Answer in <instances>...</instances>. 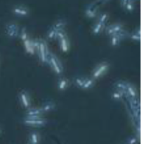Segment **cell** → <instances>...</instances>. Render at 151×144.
<instances>
[{"label":"cell","instance_id":"obj_1","mask_svg":"<svg viewBox=\"0 0 151 144\" xmlns=\"http://www.w3.org/2000/svg\"><path fill=\"white\" fill-rule=\"evenodd\" d=\"M33 44L40 61L42 63H48V56L50 52L47 43L42 39H35L33 40Z\"/></svg>","mask_w":151,"mask_h":144},{"label":"cell","instance_id":"obj_2","mask_svg":"<svg viewBox=\"0 0 151 144\" xmlns=\"http://www.w3.org/2000/svg\"><path fill=\"white\" fill-rule=\"evenodd\" d=\"M48 64L51 66L54 72L57 75H61L63 72V67L59 62L58 59L53 54H49L48 56Z\"/></svg>","mask_w":151,"mask_h":144},{"label":"cell","instance_id":"obj_3","mask_svg":"<svg viewBox=\"0 0 151 144\" xmlns=\"http://www.w3.org/2000/svg\"><path fill=\"white\" fill-rule=\"evenodd\" d=\"M109 67H110V65H109V64L108 63V62H103V63L99 64L98 66L94 69V70L92 72V75H91V78H92L94 81L98 79L100 77L103 76L104 74H106V72L109 70Z\"/></svg>","mask_w":151,"mask_h":144},{"label":"cell","instance_id":"obj_4","mask_svg":"<svg viewBox=\"0 0 151 144\" xmlns=\"http://www.w3.org/2000/svg\"><path fill=\"white\" fill-rule=\"evenodd\" d=\"M98 5L97 3L93 2L88 4L85 10V15L88 19H94L98 15Z\"/></svg>","mask_w":151,"mask_h":144},{"label":"cell","instance_id":"obj_5","mask_svg":"<svg viewBox=\"0 0 151 144\" xmlns=\"http://www.w3.org/2000/svg\"><path fill=\"white\" fill-rule=\"evenodd\" d=\"M6 33L10 38H16L19 33V27L14 23L8 24L6 26Z\"/></svg>","mask_w":151,"mask_h":144},{"label":"cell","instance_id":"obj_6","mask_svg":"<svg viewBox=\"0 0 151 144\" xmlns=\"http://www.w3.org/2000/svg\"><path fill=\"white\" fill-rule=\"evenodd\" d=\"M123 30H124L123 25H121V24L116 23L108 27L106 30V32L108 35L111 36V35L119 33L122 32V31Z\"/></svg>","mask_w":151,"mask_h":144},{"label":"cell","instance_id":"obj_7","mask_svg":"<svg viewBox=\"0 0 151 144\" xmlns=\"http://www.w3.org/2000/svg\"><path fill=\"white\" fill-rule=\"evenodd\" d=\"M19 98H20V101L24 107L27 108V109L29 108V106H30V100H29V97L27 92L25 91V90H22L19 93Z\"/></svg>","mask_w":151,"mask_h":144},{"label":"cell","instance_id":"obj_8","mask_svg":"<svg viewBox=\"0 0 151 144\" xmlns=\"http://www.w3.org/2000/svg\"><path fill=\"white\" fill-rule=\"evenodd\" d=\"M24 123L28 125L42 126L45 124V121L39 118V117H27V119L25 120Z\"/></svg>","mask_w":151,"mask_h":144},{"label":"cell","instance_id":"obj_9","mask_svg":"<svg viewBox=\"0 0 151 144\" xmlns=\"http://www.w3.org/2000/svg\"><path fill=\"white\" fill-rule=\"evenodd\" d=\"M125 94H126L128 97L131 98V99H137V93L136 89L134 86L131 84L127 83L126 87L125 90Z\"/></svg>","mask_w":151,"mask_h":144},{"label":"cell","instance_id":"obj_10","mask_svg":"<svg viewBox=\"0 0 151 144\" xmlns=\"http://www.w3.org/2000/svg\"><path fill=\"white\" fill-rule=\"evenodd\" d=\"M13 13L15 15H17L19 16H27L29 14V10L26 7L19 5L13 7Z\"/></svg>","mask_w":151,"mask_h":144},{"label":"cell","instance_id":"obj_11","mask_svg":"<svg viewBox=\"0 0 151 144\" xmlns=\"http://www.w3.org/2000/svg\"><path fill=\"white\" fill-rule=\"evenodd\" d=\"M24 45L25 50L29 55H34L35 53V49L34 47L33 40H31L29 38H27V40L23 41Z\"/></svg>","mask_w":151,"mask_h":144},{"label":"cell","instance_id":"obj_12","mask_svg":"<svg viewBox=\"0 0 151 144\" xmlns=\"http://www.w3.org/2000/svg\"><path fill=\"white\" fill-rule=\"evenodd\" d=\"M60 49H61L62 52L63 53H67L69 50V39L67 38V35L63 37V38L60 39Z\"/></svg>","mask_w":151,"mask_h":144},{"label":"cell","instance_id":"obj_13","mask_svg":"<svg viewBox=\"0 0 151 144\" xmlns=\"http://www.w3.org/2000/svg\"><path fill=\"white\" fill-rule=\"evenodd\" d=\"M43 113L41 108H30L27 112V117H39Z\"/></svg>","mask_w":151,"mask_h":144},{"label":"cell","instance_id":"obj_14","mask_svg":"<svg viewBox=\"0 0 151 144\" xmlns=\"http://www.w3.org/2000/svg\"><path fill=\"white\" fill-rule=\"evenodd\" d=\"M55 103L54 102L51 101H47L44 102V103H43L41 109L43 112H47L50 110H52L55 108Z\"/></svg>","mask_w":151,"mask_h":144},{"label":"cell","instance_id":"obj_15","mask_svg":"<svg viewBox=\"0 0 151 144\" xmlns=\"http://www.w3.org/2000/svg\"><path fill=\"white\" fill-rule=\"evenodd\" d=\"M105 26H106V25H103V24H102V23H100V22H96V24L94 25V27H93V30H92L93 34L95 35H100V34L101 33L103 30H104Z\"/></svg>","mask_w":151,"mask_h":144},{"label":"cell","instance_id":"obj_16","mask_svg":"<svg viewBox=\"0 0 151 144\" xmlns=\"http://www.w3.org/2000/svg\"><path fill=\"white\" fill-rule=\"evenodd\" d=\"M94 80L92 78H86L83 85L81 89H83V90H89V89H91L94 86Z\"/></svg>","mask_w":151,"mask_h":144},{"label":"cell","instance_id":"obj_17","mask_svg":"<svg viewBox=\"0 0 151 144\" xmlns=\"http://www.w3.org/2000/svg\"><path fill=\"white\" fill-rule=\"evenodd\" d=\"M69 86V82H68V80L65 78H61L58 81V87L59 90L60 91H63V90H66V88Z\"/></svg>","mask_w":151,"mask_h":144},{"label":"cell","instance_id":"obj_18","mask_svg":"<svg viewBox=\"0 0 151 144\" xmlns=\"http://www.w3.org/2000/svg\"><path fill=\"white\" fill-rule=\"evenodd\" d=\"M124 96H125V92L122 91V90H116L114 91L113 93H112L111 97L114 100L119 101L123 98Z\"/></svg>","mask_w":151,"mask_h":144},{"label":"cell","instance_id":"obj_19","mask_svg":"<svg viewBox=\"0 0 151 144\" xmlns=\"http://www.w3.org/2000/svg\"><path fill=\"white\" fill-rule=\"evenodd\" d=\"M57 30H55L53 27H52L49 30L48 32H47V39L50 40V41L56 39V38H57Z\"/></svg>","mask_w":151,"mask_h":144},{"label":"cell","instance_id":"obj_20","mask_svg":"<svg viewBox=\"0 0 151 144\" xmlns=\"http://www.w3.org/2000/svg\"><path fill=\"white\" fill-rule=\"evenodd\" d=\"M109 16L108 13H100V14L97 15V22H100V23L106 25V24L107 23L108 20H109Z\"/></svg>","mask_w":151,"mask_h":144},{"label":"cell","instance_id":"obj_21","mask_svg":"<svg viewBox=\"0 0 151 144\" xmlns=\"http://www.w3.org/2000/svg\"><path fill=\"white\" fill-rule=\"evenodd\" d=\"M120 37L119 36L118 34H115L111 36V44L112 47H117L119 44H120L121 41Z\"/></svg>","mask_w":151,"mask_h":144},{"label":"cell","instance_id":"obj_22","mask_svg":"<svg viewBox=\"0 0 151 144\" xmlns=\"http://www.w3.org/2000/svg\"><path fill=\"white\" fill-rule=\"evenodd\" d=\"M66 26V22L64 20H62V19H60V20L57 21L54 25H52L53 27L55 28L57 30H63V28Z\"/></svg>","mask_w":151,"mask_h":144},{"label":"cell","instance_id":"obj_23","mask_svg":"<svg viewBox=\"0 0 151 144\" xmlns=\"http://www.w3.org/2000/svg\"><path fill=\"white\" fill-rule=\"evenodd\" d=\"M127 82L123 81H119L115 84V87H116V90H122V91L125 92V87H126Z\"/></svg>","mask_w":151,"mask_h":144},{"label":"cell","instance_id":"obj_24","mask_svg":"<svg viewBox=\"0 0 151 144\" xmlns=\"http://www.w3.org/2000/svg\"><path fill=\"white\" fill-rule=\"evenodd\" d=\"M85 78L83 77H76L74 80V82H75V86H77L79 88H82L83 85L84 81H85Z\"/></svg>","mask_w":151,"mask_h":144},{"label":"cell","instance_id":"obj_25","mask_svg":"<svg viewBox=\"0 0 151 144\" xmlns=\"http://www.w3.org/2000/svg\"><path fill=\"white\" fill-rule=\"evenodd\" d=\"M19 36H20V38L22 40V41H25L27 38H29V36H28L27 31V29L25 27H23L21 29V30L19 31Z\"/></svg>","mask_w":151,"mask_h":144},{"label":"cell","instance_id":"obj_26","mask_svg":"<svg viewBox=\"0 0 151 144\" xmlns=\"http://www.w3.org/2000/svg\"><path fill=\"white\" fill-rule=\"evenodd\" d=\"M130 38L134 41H140V29H138L137 30H135L134 33L129 35Z\"/></svg>","mask_w":151,"mask_h":144},{"label":"cell","instance_id":"obj_27","mask_svg":"<svg viewBox=\"0 0 151 144\" xmlns=\"http://www.w3.org/2000/svg\"><path fill=\"white\" fill-rule=\"evenodd\" d=\"M125 10H127L128 12H132L134 11V9H135V5H134V2L132 1H128V4L125 5V7H124Z\"/></svg>","mask_w":151,"mask_h":144},{"label":"cell","instance_id":"obj_28","mask_svg":"<svg viewBox=\"0 0 151 144\" xmlns=\"http://www.w3.org/2000/svg\"><path fill=\"white\" fill-rule=\"evenodd\" d=\"M65 36H66V34L63 30H60L57 31V38L58 39L60 40Z\"/></svg>","mask_w":151,"mask_h":144},{"label":"cell","instance_id":"obj_29","mask_svg":"<svg viewBox=\"0 0 151 144\" xmlns=\"http://www.w3.org/2000/svg\"><path fill=\"white\" fill-rule=\"evenodd\" d=\"M32 140L33 143H36L37 141H38V136H37V135L35 134V133L32 135Z\"/></svg>","mask_w":151,"mask_h":144},{"label":"cell","instance_id":"obj_30","mask_svg":"<svg viewBox=\"0 0 151 144\" xmlns=\"http://www.w3.org/2000/svg\"><path fill=\"white\" fill-rule=\"evenodd\" d=\"M120 1H121V5H122L123 7H125V5L128 4V1H130L131 0H120Z\"/></svg>","mask_w":151,"mask_h":144},{"label":"cell","instance_id":"obj_31","mask_svg":"<svg viewBox=\"0 0 151 144\" xmlns=\"http://www.w3.org/2000/svg\"><path fill=\"white\" fill-rule=\"evenodd\" d=\"M102 1H107L108 0H102Z\"/></svg>","mask_w":151,"mask_h":144},{"label":"cell","instance_id":"obj_32","mask_svg":"<svg viewBox=\"0 0 151 144\" xmlns=\"http://www.w3.org/2000/svg\"><path fill=\"white\" fill-rule=\"evenodd\" d=\"M131 1H134H134H137V0H131Z\"/></svg>","mask_w":151,"mask_h":144}]
</instances>
